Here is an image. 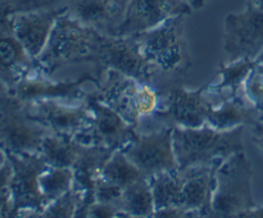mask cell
Masks as SVG:
<instances>
[{"instance_id": "obj_1", "label": "cell", "mask_w": 263, "mask_h": 218, "mask_svg": "<svg viewBox=\"0 0 263 218\" xmlns=\"http://www.w3.org/2000/svg\"><path fill=\"white\" fill-rule=\"evenodd\" d=\"M108 36L87 27L67 12L59 15L48 44L35 59L37 71L51 77L57 71L77 63H92Z\"/></svg>"}, {"instance_id": "obj_2", "label": "cell", "mask_w": 263, "mask_h": 218, "mask_svg": "<svg viewBox=\"0 0 263 218\" xmlns=\"http://www.w3.org/2000/svg\"><path fill=\"white\" fill-rule=\"evenodd\" d=\"M134 36L140 44L146 61L156 69L157 77H164L170 89L179 85L175 84V80L179 81L193 66L186 38V15H175L157 27Z\"/></svg>"}, {"instance_id": "obj_3", "label": "cell", "mask_w": 263, "mask_h": 218, "mask_svg": "<svg viewBox=\"0 0 263 218\" xmlns=\"http://www.w3.org/2000/svg\"><path fill=\"white\" fill-rule=\"evenodd\" d=\"M172 128L175 155L181 168L213 164L246 150L243 143L246 126L231 130H217L210 125L198 128L177 126Z\"/></svg>"}, {"instance_id": "obj_4", "label": "cell", "mask_w": 263, "mask_h": 218, "mask_svg": "<svg viewBox=\"0 0 263 218\" xmlns=\"http://www.w3.org/2000/svg\"><path fill=\"white\" fill-rule=\"evenodd\" d=\"M97 76V91L92 94L135 127L159 108L161 94L153 85L110 69L98 71Z\"/></svg>"}, {"instance_id": "obj_5", "label": "cell", "mask_w": 263, "mask_h": 218, "mask_svg": "<svg viewBox=\"0 0 263 218\" xmlns=\"http://www.w3.org/2000/svg\"><path fill=\"white\" fill-rule=\"evenodd\" d=\"M253 168L244 151L233 154L216 171L212 217H243L257 207L253 196Z\"/></svg>"}, {"instance_id": "obj_6", "label": "cell", "mask_w": 263, "mask_h": 218, "mask_svg": "<svg viewBox=\"0 0 263 218\" xmlns=\"http://www.w3.org/2000/svg\"><path fill=\"white\" fill-rule=\"evenodd\" d=\"M50 132L30 117L25 103L8 89L0 91V145L5 153H39L44 137Z\"/></svg>"}, {"instance_id": "obj_7", "label": "cell", "mask_w": 263, "mask_h": 218, "mask_svg": "<svg viewBox=\"0 0 263 218\" xmlns=\"http://www.w3.org/2000/svg\"><path fill=\"white\" fill-rule=\"evenodd\" d=\"M12 164V217H40L45 202L40 190V174L49 167L39 153H7Z\"/></svg>"}, {"instance_id": "obj_8", "label": "cell", "mask_w": 263, "mask_h": 218, "mask_svg": "<svg viewBox=\"0 0 263 218\" xmlns=\"http://www.w3.org/2000/svg\"><path fill=\"white\" fill-rule=\"evenodd\" d=\"M207 94L208 85H203L197 90H187L175 85L161 95L159 108L151 117L162 126L202 127L207 125L210 110L216 103Z\"/></svg>"}, {"instance_id": "obj_9", "label": "cell", "mask_w": 263, "mask_h": 218, "mask_svg": "<svg viewBox=\"0 0 263 218\" xmlns=\"http://www.w3.org/2000/svg\"><path fill=\"white\" fill-rule=\"evenodd\" d=\"M225 63L248 59L256 61L263 51V13L252 3L240 13H230L223 23Z\"/></svg>"}, {"instance_id": "obj_10", "label": "cell", "mask_w": 263, "mask_h": 218, "mask_svg": "<svg viewBox=\"0 0 263 218\" xmlns=\"http://www.w3.org/2000/svg\"><path fill=\"white\" fill-rule=\"evenodd\" d=\"M84 102L91 112V122L84 132L74 137L77 141L115 151L123 149L138 136V127L123 120L92 92H87Z\"/></svg>"}, {"instance_id": "obj_11", "label": "cell", "mask_w": 263, "mask_h": 218, "mask_svg": "<svg viewBox=\"0 0 263 218\" xmlns=\"http://www.w3.org/2000/svg\"><path fill=\"white\" fill-rule=\"evenodd\" d=\"M97 71L120 72L140 82L154 85L157 72L146 61L135 36H108L92 62Z\"/></svg>"}, {"instance_id": "obj_12", "label": "cell", "mask_w": 263, "mask_h": 218, "mask_svg": "<svg viewBox=\"0 0 263 218\" xmlns=\"http://www.w3.org/2000/svg\"><path fill=\"white\" fill-rule=\"evenodd\" d=\"M174 128L162 126L148 133H138L128 145L121 149L145 177H152L179 167L172 140Z\"/></svg>"}, {"instance_id": "obj_13", "label": "cell", "mask_w": 263, "mask_h": 218, "mask_svg": "<svg viewBox=\"0 0 263 218\" xmlns=\"http://www.w3.org/2000/svg\"><path fill=\"white\" fill-rule=\"evenodd\" d=\"M36 62L18 38L13 25L12 2L0 3V81L12 89L21 80L36 73Z\"/></svg>"}, {"instance_id": "obj_14", "label": "cell", "mask_w": 263, "mask_h": 218, "mask_svg": "<svg viewBox=\"0 0 263 218\" xmlns=\"http://www.w3.org/2000/svg\"><path fill=\"white\" fill-rule=\"evenodd\" d=\"M31 118L57 135L77 137L91 122V112L85 102L69 105L57 99L37 100L26 104Z\"/></svg>"}, {"instance_id": "obj_15", "label": "cell", "mask_w": 263, "mask_h": 218, "mask_svg": "<svg viewBox=\"0 0 263 218\" xmlns=\"http://www.w3.org/2000/svg\"><path fill=\"white\" fill-rule=\"evenodd\" d=\"M86 82L97 84L98 76L92 73H84L76 80L53 81L51 77L44 76L40 72H36L21 80L15 86L8 89V91L25 104L45 99L84 102L85 96L87 95V92L84 90V85Z\"/></svg>"}, {"instance_id": "obj_16", "label": "cell", "mask_w": 263, "mask_h": 218, "mask_svg": "<svg viewBox=\"0 0 263 218\" xmlns=\"http://www.w3.org/2000/svg\"><path fill=\"white\" fill-rule=\"evenodd\" d=\"M192 12L182 0H130L117 36L136 35L157 27L168 18Z\"/></svg>"}, {"instance_id": "obj_17", "label": "cell", "mask_w": 263, "mask_h": 218, "mask_svg": "<svg viewBox=\"0 0 263 218\" xmlns=\"http://www.w3.org/2000/svg\"><path fill=\"white\" fill-rule=\"evenodd\" d=\"M130 0H69L68 13L105 36H117Z\"/></svg>"}, {"instance_id": "obj_18", "label": "cell", "mask_w": 263, "mask_h": 218, "mask_svg": "<svg viewBox=\"0 0 263 218\" xmlns=\"http://www.w3.org/2000/svg\"><path fill=\"white\" fill-rule=\"evenodd\" d=\"M68 7L54 9L31 10L13 13V25L18 38L33 59L37 58L48 44L50 33L59 15L67 12Z\"/></svg>"}, {"instance_id": "obj_19", "label": "cell", "mask_w": 263, "mask_h": 218, "mask_svg": "<svg viewBox=\"0 0 263 218\" xmlns=\"http://www.w3.org/2000/svg\"><path fill=\"white\" fill-rule=\"evenodd\" d=\"M223 161L213 164L181 168L184 176L181 205L198 217H212V199L216 186V171Z\"/></svg>"}, {"instance_id": "obj_20", "label": "cell", "mask_w": 263, "mask_h": 218, "mask_svg": "<svg viewBox=\"0 0 263 218\" xmlns=\"http://www.w3.org/2000/svg\"><path fill=\"white\" fill-rule=\"evenodd\" d=\"M259 118V112L246 97L223 96L215 103L207 118V125L217 130H231L251 126Z\"/></svg>"}, {"instance_id": "obj_21", "label": "cell", "mask_w": 263, "mask_h": 218, "mask_svg": "<svg viewBox=\"0 0 263 218\" xmlns=\"http://www.w3.org/2000/svg\"><path fill=\"white\" fill-rule=\"evenodd\" d=\"M86 146L71 136L50 132L44 137L39 154L49 166L72 169L81 158Z\"/></svg>"}, {"instance_id": "obj_22", "label": "cell", "mask_w": 263, "mask_h": 218, "mask_svg": "<svg viewBox=\"0 0 263 218\" xmlns=\"http://www.w3.org/2000/svg\"><path fill=\"white\" fill-rule=\"evenodd\" d=\"M256 64V61H248V59L222 63L220 66V71H218V76H220L218 82L208 85V92L220 97H246L244 95L246 80Z\"/></svg>"}, {"instance_id": "obj_23", "label": "cell", "mask_w": 263, "mask_h": 218, "mask_svg": "<svg viewBox=\"0 0 263 218\" xmlns=\"http://www.w3.org/2000/svg\"><path fill=\"white\" fill-rule=\"evenodd\" d=\"M116 205L125 217H153L156 207L148 177H141L126 186Z\"/></svg>"}, {"instance_id": "obj_24", "label": "cell", "mask_w": 263, "mask_h": 218, "mask_svg": "<svg viewBox=\"0 0 263 218\" xmlns=\"http://www.w3.org/2000/svg\"><path fill=\"white\" fill-rule=\"evenodd\" d=\"M156 210L181 205L184 176L180 167L149 177Z\"/></svg>"}, {"instance_id": "obj_25", "label": "cell", "mask_w": 263, "mask_h": 218, "mask_svg": "<svg viewBox=\"0 0 263 218\" xmlns=\"http://www.w3.org/2000/svg\"><path fill=\"white\" fill-rule=\"evenodd\" d=\"M98 177L125 189L134 181L144 177V174L122 150H115L102 167Z\"/></svg>"}, {"instance_id": "obj_26", "label": "cell", "mask_w": 263, "mask_h": 218, "mask_svg": "<svg viewBox=\"0 0 263 218\" xmlns=\"http://www.w3.org/2000/svg\"><path fill=\"white\" fill-rule=\"evenodd\" d=\"M73 186V171L71 168L49 166L40 174V190L45 205L66 194ZM46 208V207H45Z\"/></svg>"}, {"instance_id": "obj_27", "label": "cell", "mask_w": 263, "mask_h": 218, "mask_svg": "<svg viewBox=\"0 0 263 218\" xmlns=\"http://www.w3.org/2000/svg\"><path fill=\"white\" fill-rule=\"evenodd\" d=\"M85 202V192L76 186L59 196L50 204L46 205L45 209L40 214L41 218H76L77 212Z\"/></svg>"}, {"instance_id": "obj_28", "label": "cell", "mask_w": 263, "mask_h": 218, "mask_svg": "<svg viewBox=\"0 0 263 218\" xmlns=\"http://www.w3.org/2000/svg\"><path fill=\"white\" fill-rule=\"evenodd\" d=\"M244 95L261 113L263 110V64L257 63L249 72L244 85Z\"/></svg>"}, {"instance_id": "obj_29", "label": "cell", "mask_w": 263, "mask_h": 218, "mask_svg": "<svg viewBox=\"0 0 263 218\" xmlns=\"http://www.w3.org/2000/svg\"><path fill=\"white\" fill-rule=\"evenodd\" d=\"M12 164L9 159L0 168V218H12Z\"/></svg>"}, {"instance_id": "obj_30", "label": "cell", "mask_w": 263, "mask_h": 218, "mask_svg": "<svg viewBox=\"0 0 263 218\" xmlns=\"http://www.w3.org/2000/svg\"><path fill=\"white\" fill-rule=\"evenodd\" d=\"M69 0H12L13 13L31 12V10L54 9V8L64 7Z\"/></svg>"}, {"instance_id": "obj_31", "label": "cell", "mask_w": 263, "mask_h": 218, "mask_svg": "<svg viewBox=\"0 0 263 218\" xmlns=\"http://www.w3.org/2000/svg\"><path fill=\"white\" fill-rule=\"evenodd\" d=\"M122 191H123L122 187L116 186V185L109 184V182L104 181V180L98 177L97 182H95L94 199L95 202L117 204L121 195H122Z\"/></svg>"}, {"instance_id": "obj_32", "label": "cell", "mask_w": 263, "mask_h": 218, "mask_svg": "<svg viewBox=\"0 0 263 218\" xmlns=\"http://www.w3.org/2000/svg\"><path fill=\"white\" fill-rule=\"evenodd\" d=\"M125 217L120 208L110 203L94 202L89 205L85 212V218H112Z\"/></svg>"}, {"instance_id": "obj_33", "label": "cell", "mask_w": 263, "mask_h": 218, "mask_svg": "<svg viewBox=\"0 0 263 218\" xmlns=\"http://www.w3.org/2000/svg\"><path fill=\"white\" fill-rule=\"evenodd\" d=\"M154 218H187V217H198V214L182 205H175V207L162 208L154 212Z\"/></svg>"}, {"instance_id": "obj_34", "label": "cell", "mask_w": 263, "mask_h": 218, "mask_svg": "<svg viewBox=\"0 0 263 218\" xmlns=\"http://www.w3.org/2000/svg\"><path fill=\"white\" fill-rule=\"evenodd\" d=\"M249 127V132H251V137L253 143L258 146L259 150L263 154V121L257 120L252 123Z\"/></svg>"}, {"instance_id": "obj_35", "label": "cell", "mask_w": 263, "mask_h": 218, "mask_svg": "<svg viewBox=\"0 0 263 218\" xmlns=\"http://www.w3.org/2000/svg\"><path fill=\"white\" fill-rule=\"evenodd\" d=\"M241 218H263V207H258L257 205L256 208L244 213V215Z\"/></svg>"}, {"instance_id": "obj_36", "label": "cell", "mask_w": 263, "mask_h": 218, "mask_svg": "<svg viewBox=\"0 0 263 218\" xmlns=\"http://www.w3.org/2000/svg\"><path fill=\"white\" fill-rule=\"evenodd\" d=\"M182 2L186 3V4L192 8V10H198L202 9L210 0H182Z\"/></svg>"}, {"instance_id": "obj_37", "label": "cell", "mask_w": 263, "mask_h": 218, "mask_svg": "<svg viewBox=\"0 0 263 218\" xmlns=\"http://www.w3.org/2000/svg\"><path fill=\"white\" fill-rule=\"evenodd\" d=\"M7 161H8L7 153H5V150L2 148V145H0V168H2V167L4 166L5 162H7Z\"/></svg>"}, {"instance_id": "obj_38", "label": "cell", "mask_w": 263, "mask_h": 218, "mask_svg": "<svg viewBox=\"0 0 263 218\" xmlns=\"http://www.w3.org/2000/svg\"><path fill=\"white\" fill-rule=\"evenodd\" d=\"M248 2L252 3L257 9H259L263 13V0H248Z\"/></svg>"}, {"instance_id": "obj_39", "label": "cell", "mask_w": 263, "mask_h": 218, "mask_svg": "<svg viewBox=\"0 0 263 218\" xmlns=\"http://www.w3.org/2000/svg\"><path fill=\"white\" fill-rule=\"evenodd\" d=\"M256 62H257V63H259V64H263V51L261 54H259V56L256 59Z\"/></svg>"}, {"instance_id": "obj_40", "label": "cell", "mask_w": 263, "mask_h": 218, "mask_svg": "<svg viewBox=\"0 0 263 218\" xmlns=\"http://www.w3.org/2000/svg\"><path fill=\"white\" fill-rule=\"evenodd\" d=\"M5 89H7V87H5V85L0 81V91H3V90H5Z\"/></svg>"}, {"instance_id": "obj_41", "label": "cell", "mask_w": 263, "mask_h": 218, "mask_svg": "<svg viewBox=\"0 0 263 218\" xmlns=\"http://www.w3.org/2000/svg\"><path fill=\"white\" fill-rule=\"evenodd\" d=\"M258 120H261V121H263V110H262V112H261V113H259V118H258Z\"/></svg>"}]
</instances>
